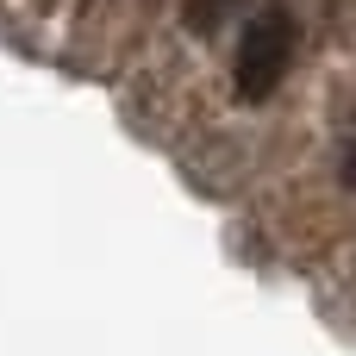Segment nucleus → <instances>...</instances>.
Masks as SVG:
<instances>
[{"instance_id": "2", "label": "nucleus", "mask_w": 356, "mask_h": 356, "mask_svg": "<svg viewBox=\"0 0 356 356\" xmlns=\"http://www.w3.org/2000/svg\"><path fill=\"white\" fill-rule=\"evenodd\" d=\"M232 6H238V0H188V19H194V25H219Z\"/></svg>"}, {"instance_id": "3", "label": "nucleus", "mask_w": 356, "mask_h": 356, "mask_svg": "<svg viewBox=\"0 0 356 356\" xmlns=\"http://www.w3.org/2000/svg\"><path fill=\"white\" fill-rule=\"evenodd\" d=\"M338 175H344V188L356 194V125H350V138H344V156H338Z\"/></svg>"}, {"instance_id": "1", "label": "nucleus", "mask_w": 356, "mask_h": 356, "mask_svg": "<svg viewBox=\"0 0 356 356\" xmlns=\"http://www.w3.org/2000/svg\"><path fill=\"white\" fill-rule=\"evenodd\" d=\"M294 50H300V25L288 6H263L244 31H238V50H232V88L238 100H269L288 69H294Z\"/></svg>"}]
</instances>
